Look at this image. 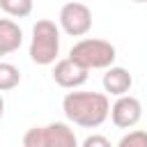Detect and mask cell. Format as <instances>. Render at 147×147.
<instances>
[{"instance_id": "obj_8", "label": "cell", "mask_w": 147, "mask_h": 147, "mask_svg": "<svg viewBox=\"0 0 147 147\" xmlns=\"http://www.w3.org/2000/svg\"><path fill=\"white\" fill-rule=\"evenodd\" d=\"M133 85V76L129 74V69L124 67H108L103 74V90L113 96H124L129 94Z\"/></svg>"}, {"instance_id": "obj_10", "label": "cell", "mask_w": 147, "mask_h": 147, "mask_svg": "<svg viewBox=\"0 0 147 147\" xmlns=\"http://www.w3.org/2000/svg\"><path fill=\"white\" fill-rule=\"evenodd\" d=\"M21 83V71L18 67H14L11 62H2L0 60V92H9Z\"/></svg>"}, {"instance_id": "obj_1", "label": "cell", "mask_w": 147, "mask_h": 147, "mask_svg": "<svg viewBox=\"0 0 147 147\" xmlns=\"http://www.w3.org/2000/svg\"><path fill=\"white\" fill-rule=\"evenodd\" d=\"M62 110L69 122L83 129L101 126L110 115V101L103 92H67Z\"/></svg>"}, {"instance_id": "obj_4", "label": "cell", "mask_w": 147, "mask_h": 147, "mask_svg": "<svg viewBox=\"0 0 147 147\" xmlns=\"http://www.w3.org/2000/svg\"><path fill=\"white\" fill-rule=\"evenodd\" d=\"M60 28L69 37H85L92 28V9L85 2L71 0L60 9Z\"/></svg>"}, {"instance_id": "obj_14", "label": "cell", "mask_w": 147, "mask_h": 147, "mask_svg": "<svg viewBox=\"0 0 147 147\" xmlns=\"http://www.w3.org/2000/svg\"><path fill=\"white\" fill-rule=\"evenodd\" d=\"M80 147H113V145H110V140H108L106 136H101V133H92V136H87V138L83 140Z\"/></svg>"}, {"instance_id": "obj_12", "label": "cell", "mask_w": 147, "mask_h": 147, "mask_svg": "<svg viewBox=\"0 0 147 147\" xmlns=\"http://www.w3.org/2000/svg\"><path fill=\"white\" fill-rule=\"evenodd\" d=\"M115 147H147V131H142V129L129 131L119 138V142Z\"/></svg>"}, {"instance_id": "obj_16", "label": "cell", "mask_w": 147, "mask_h": 147, "mask_svg": "<svg viewBox=\"0 0 147 147\" xmlns=\"http://www.w3.org/2000/svg\"><path fill=\"white\" fill-rule=\"evenodd\" d=\"M133 2H138V5H142V2H147V0H133Z\"/></svg>"}, {"instance_id": "obj_5", "label": "cell", "mask_w": 147, "mask_h": 147, "mask_svg": "<svg viewBox=\"0 0 147 147\" xmlns=\"http://www.w3.org/2000/svg\"><path fill=\"white\" fill-rule=\"evenodd\" d=\"M140 117H142V103L131 94L117 96V101L110 106V119L117 129H133L140 122Z\"/></svg>"}, {"instance_id": "obj_2", "label": "cell", "mask_w": 147, "mask_h": 147, "mask_svg": "<svg viewBox=\"0 0 147 147\" xmlns=\"http://www.w3.org/2000/svg\"><path fill=\"white\" fill-rule=\"evenodd\" d=\"M115 57H117V51H115V46L110 41L92 39V37L76 41L71 46V51H69V60L76 62L78 67H83L85 71H90V69H108V67H113Z\"/></svg>"}, {"instance_id": "obj_6", "label": "cell", "mask_w": 147, "mask_h": 147, "mask_svg": "<svg viewBox=\"0 0 147 147\" xmlns=\"http://www.w3.org/2000/svg\"><path fill=\"white\" fill-rule=\"evenodd\" d=\"M87 74L90 71H85L83 67H78L76 62H71L69 57L55 62V67H53V80L60 87H64V90H76V87L85 85L87 83Z\"/></svg>"}, {"instance_id": "obj_3", "label": "cell", "mask_w": 147, "mask_h": 147, "mask_svg": "<svg viewBox=\"0 0 147 147\" xmlns=\"http://www.w3.org/2000/svg\"><path fill=\"white\" fill-rule=\"evenodd\" d=\"M57 55H60V28L48 18L37 21L32 28V39H30L32 62L48 67L57 60Z\"/></svg>"}, {"instance_id": "obj_9", "label": "cell", "mask_w": 147, "mask_h": 147, "mask_svg": "<svg viewBox=\"0 0 147 147\" xmlns=\"http://www.w3.org/2000/svg\"><path fill=\"white\" fill-rule=\"evenodd\" d=\"M23 44V30L11 18H0V60L14 51H18Z\"/></svg>"}, {"instance_id": "obj_13", "label": "cell", "mask_w": 147, "mask_h": 147, "mask_svg": "<svg viewBox=\"0 0 147 147\" xmlns=\"http://www.w3.org/2000/svg\"><path fill=\"white\" fill-rule=\"evenodd\" d=\"M23 147H44V126H32L23 136Z\"/></svg>"}, {"instance_id": "obj_15", "label": "cell", "mask_w": 147, "mask_h": 147, "mask_svg": "<svg viewBox=\"0 0 147 147\" xmlns=\"http://www.w3.org/2000/svg\"><path fill=\"white\" fill-rule=\"evenodd\" d=\"M2 115H5V99H2V94H0V119H2Z\"/></svg>"}, {"instance_id": "obj_7", "label": "cell", "mask_w": 147, "mask_h": 147, "mask_svg": "<svg viewBox=\"0 0 147 147\" xmlns=\"http://www.w3.org/2000/svg\"><path fill=\"white\" fill-rule=\"evenodd\" d=\"M44 147H80L74 129L64 122H53L44 126Z\"/></svg>"}, {"instance_id": "obj_11", "label": "cell", "mask_w": 147, "mask_h": 147, "mask_svg": "<svg viewBox=\"0 0 147 147\" xmlns=\"http://www.w3.org/2000/svg\"><path fill=\"white\" fill-rule=\"evenodd\" d=\"M34 2L32 0H0V9L14 18H25L32 14Z\"/></svg>"}]
</instances>
